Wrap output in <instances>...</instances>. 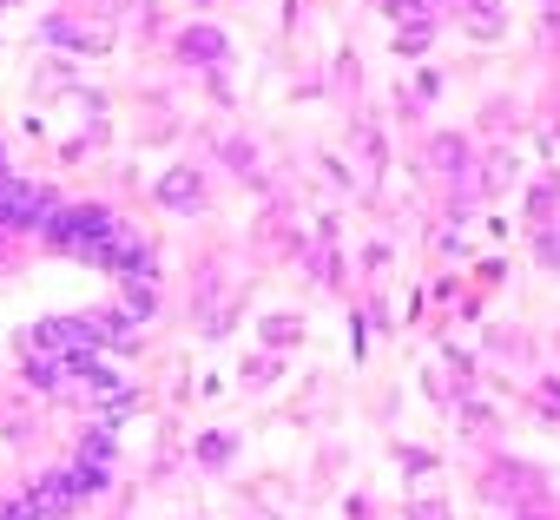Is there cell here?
Wrapping results in <instances>:
<instances>
[{"label":"cell","instance_id":"obj_5","mask_svg":"<svg viewBox=\"0 0 560 520\" xmlns=\"http://www.w3.org/2000/svg\"><path fill=\"white\" fill-rule=\"evenodd\" d=\"M422 47H429V27H409V33H402V40H396V53H409V60H416Z\"/></svg>","mask_w":560,"mask_h":520},{"label":"cell","instance_id":"obj_1","mask_svg":"<svg viewBox=\"0 0 560 520\" xmlns=\"http://www.w3.org/2000/svg\"><path fill=\"white\" fill-rule=\"evenodd\" d=\"M152 198H159L165 211H198V205H205V178H198V165H172Z\"/></svg>","mask_w":560,"mask_h":520},{"label":"cell","instance_id":"obj_3","mask_svg":"<svg viewBox=\"0 0 560 520\" xmlns=\"http://www.w3.org/2000/svg\"><path fill=\"white\" fill-rule=\"evenodd\" d=\"M178 53H185L192 66H218V60H224V40H218L211 27H192L185 40H178Z\"/></svg>","mask_w":560,"mask_h":520},{"label":"cell","instance_id":"obj_4","mask_svg":"<svg viewBox=\"0 0 560 520\" xmlns=\"http://www.w3.org/2000/svg\"><path fill=\"white\" fill-rule=\"evenodd\" d=\"M297 336H304V316H290V310L264 316V343H297Z\"/></svg>","mask_w":560,"mask_h":520},{"label":"cell","instance_id":"obj_2","mask_svg":"<svg viewBox=\"0 0 560 520\" xmlns=\"http://www.w3.org/2000/svg\"><path fill=\"white\" fill-rule=\"evenodd\" d=\"M462 27L475 33V40H501V0H468Z\"/></svg>","mask_w":560,"mask_h":520},{"label":"cell","instance_id":"obj_6","mask_svg":"<svg viewBox=\"0 0 560 520\" xmlns=\"http://www.w3.org/2000/svg\"><path fill=\"white\" fill-rule=\"evenodd\" d=\"M277 376V363L271 356H257V363H244V382H271Z\"/></svg>","mask_w":560,"mask_h":520},{"label":"cell","instance_id":"obj_8","mask_svg":"<svg viewBox=\"0 0 560 520\" xmlns=\"http://www.w3.org/2000/svg\"><path fill=\"white\" fill-rule=\"evenodd\" d=\"M409 520H448V507L442 501H416V514H409Z\"/></svg>","mask_w":560,"mask_h":520},{"label":"cell","instance_id":"obj_7","mask_svg":"<svg viewBox=\"0 0 560 520\" xmlns=\"http://www.w3.org/2000/svg\"><path fill=\"white\" fill-rule=\"evenodd\" d=\"M198 455H205V461H224V455H231V442H224V435H205V442H198Z\"/></svg>","mask_w":560,"mask_h":520}]
</instances>
